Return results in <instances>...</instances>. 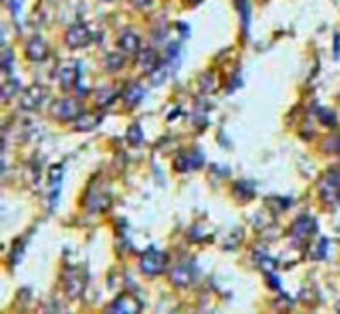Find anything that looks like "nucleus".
Masks as SVG:
<instances>
[{"label":"nucleus","mask_w":340,"mask_h":314,"mask_svg":"<svg viewBox=\"0 0 340 314\" xmlns=\"http://www.w3.org/2000/svg\"><path fill=\"white\" fill-rule=\"evenodd\" d=\"M318 193L324 203L340 201V169H330L318 183Z\"/></svg>","instance_id":"obj_1"},{"label":"nucleus","mask_w":340,"mask_h":314,"mask_svg":"<svg viewBox=\"0 0 340 314\" xmlns=\"http://www.w3.org/2000/svg\"><path fill=\"white\" fill-rule=\"evenodd\" d=\"M141 270L147 274V276H156V274H161L167 266V255L163 251H158L156 247H149L143 257H141Z\"/></svg>","instance_id":"obj_2"},{"label":"nucleus","mask_w":340,"mask_h":314,"mask_svg":"<svg viewBox=\"0 0 340 314\" xmlns=\"http://www.w3.org/2000/svg\"><path fill=\"white\" fill-rule=\"evenodd\" d=\"M52 116L56 118V120L60 121H74L78 120L80 116H82V112H84V108H82V103L80 101H76L74 97H62V99H58L54 106H52Z\"/></svg>","instance_id":"obj_3"},{"label":"nucleus","mask_w":340,"mask_h":314,"mask_svg":"<svg viewBox=\"0 0 340 314\" xmlns=\"http://www.w3.org/2000/svg\"><path fill=\"white\" fill-rule=\"evenodd\" d=\"M46 99V90L42 86H32L28 90H24V94L20 96V108L22 110H28V112H36L42 108Z\"/></svg>","instance_id":"obj_4"},{"label":"nucleus","mask_w":340,"mask_h":314,"mask_svg":"<svg viewBox=\"0 0 340 314\" xmlns=\"http://www.w3.org/2000/svg\"><path fill=\"white\" fill-rule=\"evenodd\" d=\"M82 78V64L80 62H70V64H64L58 72V82H60V88L62 90H70L72 86H78Z\"/></svg>","instance_id":"obj_5"},{"label":"nucleus","mask_w":340,"mask_h":314,"mask_svg":"<svg viewBox=\"0 0 340 314\" xmlns=\"http://www.w3.org/2000/svg\"><path fill=\"white\" fill-rule=\"evenodd\" d=\"M91 40L94 38H91L90 30H88L86 24H74L66 32V44L70 48H84V46L90 44Z\"/></svg>","instance_id":"obj_6"},{"label":"nucleus","mask_w":340,"mask_h":314,"mask_svg":"<svg viewBox=\"0 0 340 314\" xmlns=\"http://www.w3.org/2000/svg\"><path fill=\"white\" fill-rule=\"evenodd\" d=\"M317 221L313 217H308V215H302V217L296 219V223L293 225V229H291V237L295 239V241H306L311 235H315L317 233Z\"/></svg>","instance_id":"obj_7"},{"label":"nucleus","mask_w":340,"mask_h":314,"mask_svg":"<svg viewBox=\"0 0 340 314\" xmlns=\"http://www.w3.org/2000/svg\"><path fill=\"white\" fill-rule=\"evenodd\" d=\"M175 169L179 171H191V169H199L203 165V153L197 151V149H191V151H183L175 157Z\"/></svg>","instance_id":"obj_8"},{"label":"nucleus","mask_w":340,"mask_h":314,"mask_svg":"<svg viewBox=\"0 0 340 314\" xmlns=\"http://www.w3.org/2000/svg\"><path fill=\"white\" fill-rule=\"evenodd\" d=\"M195 274H197V270H195L193 263H183L171 270V283L175 287H189L195 281Z\"/></svg>","instance_id":"obj_9"},{"label":"nucleus","mask_w":340,"mask_h":314,"mask_svg":"<svg viewBox=\"0 0 340 314\" xmlns=\"http://www.w3.org/2000/svg\"><path fill=\"white\" fill-rule=\"evenodd\" d=\"M110 312H117V314H126V312H139L141 310V302L137 300L134 294H123L119 298H115L110 308Z\"/></svg>","instance_id":"obj_10"},{"label":"nucleus","mask_w":340,"mask_h":314,"mask_svg":"<svg viewBox=\"0 0 340 314\" xmlns=\"http://www.w3.org/2000/svg\"><path fill=\"white\" fill-rule=\"evenodd\" d=\"M26 56H28V60H32V62H42L46 56H48V44H46V40L42 36H34V38L28 42V46H26Z\"/></svg>","instance_id":"obj_11"},{"label":"nucleus","mask_w":340,"mask_h":314,"mask_svg":"<svg viewBox=\"0 0 340 314\" xmlns=\"http://www.w3.org/2000/svg\"><path fill=\"white\" fill-rule=\"evenodd\" d=\"M158 66H159V54L156 50L145 48L137 54V68H139L141 72L151 74Z\"/></svg>","instance_id":"obj_12"},{"label":"nucleus","mask_w":340,"mask_h":314,"mask_svg":"<svg viewBox=\"0 0 340 314\" xmlns=\"http://www.w3.org/2000/svg\"><path fill=\"white\" fill-rule=\"evenodd\" d=\"M64 285H66V292H68L70 296H72V298H78V296L82 294V290H84V276L80 274L78 268H70L68 272H66Z\"/></svg>","instance_id":"obj_13"},{"label":"nucleus","mask_w":340,"mask_h":314,"mask_svg":"<svg viewBox=\"0 0 340 314\" xmlns=\"http://www.w3.org/2000/svg\"><path fill=\"white\" fill-rule=\"evenodd\" d=\"M62 179H64V167L62 165H54L52 169L48 171V183L52 185V207L56 205V201H58V195H60V183H62Z\"/></svg>","instance_id":"obj_14"},{"label":"nucleus","mask_w":340,"mask_h":314,"mask_svg":"<svg viewBox=\"0 0 340 314\" xmlns=\"http://www.w3.org/2000/svg\"><path fill=\"white\" fill-rule=\"evenodd\" d=\"M139 46H141V40L139 36L134 34V32H123L119 36V48L123 50L126 54H137L139 52Z\"/></svg>","instance_id":"obj_15"},{"label":"nucleus","mask_w":340,"mask_h":314,"mask_svg":"<svg viewBox=\"0 0 340 314\" xmlns=\"http://www.w3.org/2000/svg\"><path fill=\"white\" fill-rule=\"evenodd\" d=\"M143 96H145V90H143V86H141V84H130V86L126 88V92H123L126 106L134 108V106H137V103L143 99Z\"/></svg>","instance_id":"obj_16"},{"label":"nucleus","mask_w":340,"mask_h":314,"mask_svg":"<svg viewBox=\"0 0 340 314\" xmlns=\"http://www.w3.org/2000/svg\"><path fill=\"white\" fill-rule=\"evenodd\" d=\"M100 123H102V116H94V114H82V116L76 120L74 127H76L78 131H91V129H96Z\"/></svg>","instance_id":"obj_17"},{"label":"nucleus","mask_w":340,"mask_h":314,"mask_svg":"<svg viewBox=\"0 0 340 314\" xmlns=\"http://www.w3.org/2000/svg\"><path fill=\"white\" fill-rule=\"evenodd\" d=\"M119 96V92L117 90H112V88H102V90H98L96 92V106L98 108H106V106H110L113 103V99Z\"/></svg>","instance_id":"obj_18"},{"label":"nucleus","mask_w":340,"mask_h":314,"mask_svg":"<svg viewBox=\"0 0 340 314\" xmlns=\"http://www.w3.org/2000/svg\"><path fill=\"white\" fill-rule=\"evenodd\" d=\"M237 10L241 14V24H243V30L249 32V24H251V4L249 0H237Z\"/></svg>","instance_id":"obj_19"},{"label":"nucleus","mask_w":340,"mask_h":314,"mask_svg":"<svg viewBox=\"0 0 340 314\" xmlns=\"http://www.w3.org/2000/svg\"><path fill=\"white\" fill-rule=\"evenodd\" d=\"M104 66H106V70L108 72H117L121 66H123V56L121 54H117V52H110L106 58H104Z\"/></svg>","instance_id":"obj_20"},{"label":"nucleus","mask_w":340,"mask_h":314,"mask_svg":"<svg viewBox=\"0 0 340 314\" xmlns=\"http://www.w3.org/2000/svg\"><path fill=\"white\" fill-rule=\"evenodd\" d=\"M128 142L132 145H139L143 142V129H141V125L139 123H134V125H130L128 127Z\"/></svg>","instance_id":"obj_21"},{"label":"nucleus","mask_w":340,"mask_h":314,"mask_svg":"<svg viewBox=\"0 0 340 314\" xmlns=\"http://www.w3.org/2000/svg\"><path fill=\"white\" fill-rule=\"evenodd\" d=\"M20 90V82L18 80H10L2 86V97L4 99H10L12 96H16V92Z\"/></svg>","instance_id":"obj_22"},{"label":"nucleus","mask_w":340,"mask_h":314,"mask_svg":"<svg viewBox=\"0 0 340 314\" xmlns=\"http://www.w3.org/2000/svg\"><path fill=\"white\" fill-rule=\"evenodd\" d=\"M318 120L322 121L324 125H336V116L330 112V110H324V108H317Z\"/></svg>","instance_id":"obj_23"},{"label":"nucleus","mask_w":340,"mask_h":314,"mask_svg":"<svg viewBox=\"0 0 340 314\" xmlns=\"http://www.w3.org/2000/svg\"><path fill=\"white\" fill-rule=\"evenodd\" d=\"M2 66H4L6 72H10V66H12V54H10V50H4V54H2Z\"/></svg>","instance_id":"obj_24"},{"label":"nucleus","mask_w":340,"mask_h":314,"mask_svg":"<svg viewBox=\"0 0 340 314\" xmlns=\"http://www.w3.org/2000/svg\"><path fill=\"white\" fill-rule=\"evenodd\" d=\"M237 187L245 191V199H249L251 195H253V185H251V183H245V181H241V183H239Z\"/></svg>","instance_id":"obj_25"},{"label":"nucleus","mask_w":340,"mask_h":314,"mask_svg":"<svg viewBox=\"0 0 340 314\" xmlns=\"http://www.w3.org/2000/svg\"><path fill=\"white\" fill-rule=\"evenodd\" d=\"M136 8H145V6H149L151 4V0H130Z\"/></svg>","instance_id":"obj_26"},{"label":"nucleus","mask_w":340,"mask_h":314,"mask_svg":"<svg viewBox=\"0 0 340 314\" xmlns=\"http://www.w3.org/2000/svg\"><path fill=\"white\" fill-rule=\"evenodd\" d=\"M20 2H22V0H12V2H10V10H12V14H18V12H20Z\"/></svg>","instance_id":"obj_27"},{"label":"nucleus","mask_w":340,"mask_h":314,"mask_svg":"<svg viewBox=\"0 0 340 314\" xmlns=\"http://www.w3.org/2000/svg\"><path fill=\"white\" fill-rule=\"evenodd\" d=\"M334 56L340 58V34L334 36Z\"/></svg>","instance_id":"obj_28"},{"label":"nucleus","mask_w":340,"mask_h":314,"mask_svg":"<svg viewBox=\"0 0 340 314\" xmlns=\"http://www.w3.org/2000/svg\"><path fill=\"white\" fill-rule=\"evenodd\" d=\"M338 312H340V302H338Z\"/></svg>","instance_id":"obj_29"}]
</instances>
